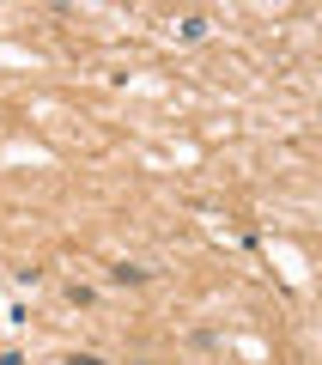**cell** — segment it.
<instances>
[{
  "label": "cell",
  "mask_w": 322,
  "mask_h": 365,
  "mask_svg": "<svg viewBox=\"0 0 322 365\" xmlns=\"http://www.w3.org/2000/svg\"><path fill=\"white\" fill-rule=\"evenodd\" d=\"M110 280H116V287H140V280H152V268H134V262H116V268H110Z\"/></svg>",
  "instance_id": "obj_1"
},
{
  "label": "cell",
  "mask_w": 322,
  "mask_h": 365,
  "mask_svg": "<svg viewBox=\"0 0 322 365\" xmlns=\"http://www.w3.org/2000/svg\"><path fill=\"white\" fill-rule=\"evenodd\" d=\"M61 365H103V359H98V353H67Z\"/></svg>",
  "instance_id": "obj_2"
}]
</instances>
